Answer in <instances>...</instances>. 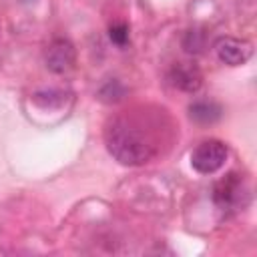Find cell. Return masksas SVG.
I'll use <instances>...</instances> for the list:
<instances>
[{"label": "cell", "mask_w": 257, "mask_h": 257, "mask_svg": "<svg viewBox=\"0 0 257 257\" xmlns=\"http://www.w3.org/2000/svg\"><path fill=\"white\" fill-rule=\"evenodd\" d=\"M104 143H106L108 153L120 165H126V167L143 165L155 153L149 137L139 126L128 122L126 118H114L106 124Z\"/></svg>", "instance_id": "6da1fadb"}, {"label": "cell", "mask_w": 257, "mask_h": 257, "mask_svg": "<svg viewBox=\"0 0 257 257\" xmlns=\"http://www.w3.org/2000/svg\"><path fill=\"white\" fill-rule=\"evenodd\" d=\"M213 201L221 211H239L249 201V191L245 187V181L239 175L229 173L227 177L215 183Z\"/></svg>", "instance_id": "7a4b0ae2"}, {"label": "cell", "mask_w": 257, "mask_h": 257, "mask_svg": "<svg viewBox=\"0 0 257 257\" xmlns=\"http://www.w3.org/2000/svg\"><path fill=\"white\" fill-rule=\"evenodd\" d=\"M225 159H227V147L217 139L199 143L191 153V165L201 175H213L223 167Z\"/></svg>", "instance_id": "3957f363"}, {"label": "cell", "mask_w": 257, "mask_h": 257, "mask_svg": "<svg viewBox=\"0 0 257 257\" xmlns=\"http://www.w3.org/2000/svg\"><path fill=\"white\" fill-rule=\"evenodd\" d=\"M44 62H46V68L56 74H64V72L72 70L74 62H76V50H74L72 42L66 38H54L46 46Z\"/></svg>", "instance_id": "277c9868"}, {"label": "cell", "mask_w": 257, "mask_h": 257, "mask_svg": "<svg viewBox=\"0 0 257 257\" xmlns=\"http://www.w3.org/2000/svg\"><path fill=\"white\" fill-rule=\"evenodd\" d=\"M215 52H217V58L221 62H225L229 66H239V64H245L249 60L253 46L247 40H239L233 36H221L215 42Z\"/></svg>", "instance_id": "5b68a950"}, {"label": "cell", "mask_w": 257, "mask_h": 257, "mask_svg": "<svg viewBox=\"0 0 257 257\" xmlns=\"http://www.w3.org/2000/svg\"><path fill=\"white\" fill-rule=\"evenodd\" d=\"M169 80L175 88L183 92H197L203 84V74L195 64L179 62L169 70Z\"/></svg>", "instance_id": "8992f818"}, {"label": "cell", "mask_w": 257, "mask_h": 257, "mask_svg": "<svg viewBox=\"0 0 257 257\" xmlns=\"http://www.w3.org/2000/svg\"><path fill=\"white\" fill-rule=\"evenodd\" d=\"M189 116L199 124H211L221 118V106L213 100H195L189 106Z\"/></svg>", "instance_id": "52a82bcc"}, {"label": "cell", "mask_w": 257, "mask_h": 257, "mask_svg": "<svg viewBox=\"0 0 257 257\" xmlns=\"http://www.w3.org/2000/svg\"><path fill=\"white\" fill-rule=\"evenodd\" d=\"M98 96H100V100H104V102H118V100L124 96V86H122L118 80H108V82L100 88Z\"/></svg>", "instance_id": "ba28073f"}, {"label": "cell", "mask_w": 257, "mask_h": 257, "mask_svg": "<svg viewBox=\"0 0 257 257\" xmlns=\"http://www.w3.org/2000/svg\"><path fill=\"white\" fill-rule=\"evenodd\" d=\"M108 38L110 42H114L116 46H126L128 42V26L124 22H118V24H112L108 28Z\"/></svg>", "instance_id": "9c48e42d"}, {"label": "cell", "mask_w": 257, "mask_h": 257, "mask_svg": "<svg viewBox=\"0 0 257 257\" xmlns=\"http://www.w3.org/2000/svg\"><path fill=\"white\" fill-rule=\"evenodd\" d=\"M183 46L187 52H201L203 46H205V38H203V32L199 30H189L185 40H183Z\"/></svg>", "instance_id": "30bf717a"}]
</instances>
